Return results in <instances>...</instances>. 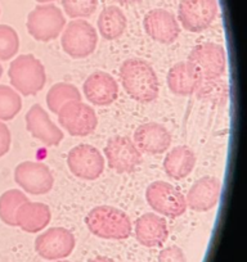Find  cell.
Segmentation results:
<instances>
[{"label":"cell","instance_id":"cell-34","mask_svg":"<svg viewBox=\"0 0 247 262\" xmlns=\"http://www.w3.org/2000/svg\"><path fill=\"white\" fill-rule=\"evenodd\" d=\"M36 2H39V3L48 4V3H52V2H54V0H36Z\"/></svg>","mask_w":247,"mask_h":262},{"label":"cell","instance_id":"cell-3","mask_svg":"<svg viewBox=\"0 0 247 262\" xmlns=\"http://www.w3.org/2000/svg\"><path fill=\"white\" fill-rule=\"evenodd\" d=\"M9 81L17 93L25 97L35 95L44 89L47 82L44 64L32 54H22L11 63Z\"/></svg>","mask_w":247,"mask_h":262},{"label":"cell","instance_id":"cell-33","mask_svg":"<svg viewBox=\"0 0 247 262\" xmlns=\"http://www.w3.org/2000/svg\"><path fill=\"white\" fill-rule=\"evenodd\" d=\"M115 2H117L121 6H132V4L139 3L140 0H115Z\"/></svg>","mask_w":247,"mask_h":262},{"label":"cell","instance_id":"cell-16","mask_svg":"<svg viewBox=\"0 0 247 262\" xmlns=\"http://www.w3.org/2000/svg\"><path fill=\"white\" fill-rule=\"evenodd\" d=\"M221 183L214 176H205L196 181L188 190L186 202L187 207L197 212L210 211L220 200Z\"/></svg>","mask_w":247,"mask_h":262},{"label":"cell","instance_id":"cell-19","mask_svg":"<svg viewBox=\"0 0 247 262\" xmlns=\"http://www.w3.org/2000/svg\"><path fill=\"white\" fill-rule=\"evenodd\" d=\"M169 229L165 217L156 213H145L135 221V239L142 246L153 248L168 241Z\"/></svg>","mask_w":247,"mask_h":262},{"label":"cell","instance_id":"cell-20","mask_svg":"<svg viewBox=\"0 0 247 262\" xmlns=\"http://www.w3.org/2000/svg\"><path fill=\"white\" fill-rule=\"evenodd\" d=\"M52 220V212L47 205L40 202H25L16 213V226L26 233H39L44 230Z\"/></svg>","mask_w":247,"mask_h":262},{"label":"cell","instance_id":"cell-36","mask_svg":"<svg viewBox=\"0 0 247 262\" xmlns=\"http://www.w3.org/2000/svg\"><path fill=\"white\" fill-rule=\"evenodd\" d=\"M53 262H70V261H65V259H58V261H53Z\"/></svg>","mask_w":247,"mask_h":262},{"label":"cell","instance_id":"cell-21","mask_svg":"<svg viewBox=\"0 0 247 262\" xmlns=\"http://www.w3.org/2000/svg\"><path fill=\"white\" fill-rule=\"evenodd\" d=\"M196 161L197 158L191 148L186 145H179V147L173 148L166 155L165 161H163V170L169 178L181 180L192 172L196 166Z\"/></svg>","mask_w":247,"mask_h":262},{"label":"cell","instance_id":"cell-5","mask_svg":"<svg viewBox=\"0 0 247 262\" xmlns=\"http://www.w3.org/2000/svg\"><path fill=\"white\" fill-rule=\"evenodd\" d=\"M66 26V17L54 4H40L27 16V32L37 41L57 39Z\"/></svg>","mask_w":247,"mask_h":262},{"label":"cell","instance_id":"cell-13","mask_svg":"<svg viewBox=\"0 0 247 262\" xmlns=\"http://www.w3.org/2000/svg\"><path fill=\"white\" fill-rule=\"evenodd\" d=\"M67 165L76 178L95 180L105 171V158L98 148L90 144H80L70 150Z\"/></svg>","mask_w":247,"mask_h":262},{"label":"cell","instance_id":"cell-10","mask_svg":"<svg viewBox=\"0 0 247 262\" xmlns=\"http://www.w3.org/2000/svg\"><path fill=\"white\" fill-rule=\"evenodd\" d=\"M76 247V239L72 231L66 228H52L37 235L35 251L42 258L58 261L69 257Z\"/></svg>","mask_w":247,"mask_h":262},{"label":"cell","instance_id":"cell-24","mask_svg":"<svg viewBox=\"0 0 247 262\" xmlns=\"http://www.w3.org/2000/svg\"><path fill=\"white\" fill-rule=\"evenodd\" d=\"M195 94L202 102L213 105H224L229 99V85L221 77L200 80L196 86Z\"/></svg>","mask_w":247,"mask_h":262},{"label":"cell","instance_id":"cell-31","mask_svg":"<svg viewBox=\"0 0 247 262\" xmlns=\"http://www.w3.org/2000/svg\"><path fill=\"white\" fill-rule=\"evenodd\" d=\"M12 144V135L8 126L0 121V158L4 157L11 149Z\"/></svg>","mask_w":247,"mask_h":262},{"label":"cell","instance_id":"cell-26","mask_svg":"<svg viewBox=\"0 0 247 262\" xmlns=\"http://www.w3.org/2000/svg\"><path fill=\"white\" fill-rule=\"evenodd\" d=\"M29 198L18 189H11L0 195V220L8 226H16V213Z\"/></svg>","mask_w":247,"mask_h":262},{"label":"cell","instance_id":"cell-27","mask_svg":"<svg viewBox=\"0 0 247 262\" xmlns=\"http://www.w3.org/2000/svg\"><path fill=\"white\" fill-rule=\"evenodd\" d=\"M22 99L11 86L0 85V121H11L21 112Z\"/></svg>","mask_w":247,"mask_h":262},{"label":"cell","instance_id":"cell-14","mask_svg":"<svg viewBox=\"0 0 247 262\" xmlns=\"http://www.w3.org/2000/svg\"><path fill=\"white\" fill-rule=\"evenodd\" d=\"M143 27L148 36L161 44H173L180 35V26L173 13L162 8L148 12L143 19Z\"/></svg>","mask_w":247,"mask_h":262},{"label":"cell","instance_id":"cell-29","mask_svg":"<svg viewBox=\"0 0 247 262\" xmlns=\"http://www.w3.org/2000/svg\"><path fill=\"white\" fill-rule=\"evenodd\" d=\"M62 8L71 18H88L97 11L98 0H62Z\"/></svg>","mask_w":247,"mask_h":262},{"label":"cell","instance_id":"cell-8","mask_svg":"<svg viewBox=\"0 0 247 262\" xmlns=\"http://www.w3.org/2000/svg\"><path fill=\"white\" fill-rule=\"evenodd\" d=\"M57 115L59 125L72 137H88L94 133L98 126L97 113L81 100L67 103Z\"/></svg>","mask_w":247,"mask_h":262},{"label":"cell","instance_id":"cell-12","mask_svg":"<svg viewBox=\"0 0 247 262\" xmlns=\"http://www.w3.org/2000/svg\"><path fill=\"white\" fill-rule=\"evenodd\" d=\"M105 156L110 168L118 173L133 172L142 163V152L130 138L113 137L105 147Z\"/></svg>","mask_w":247,"mask_h":262},{"label":"cell","instance_id":"cell-4","mask_svg":"<svg viewBox=\"0 0 247 262\" xmlns=\"http://www.w3.org/2000/svg\"><path fill=\"white\" fill-rule=\"evenodd\" d=\"M187 64L198 81L218 79L225 74V49L215 42H203L196 45L188 55Z\"/></svg>","mask_w":247,"mask_h":262},{"label":"cell","instance_id":"cell-32","mask_svg":"<svg viewBox=\"0 0 247 262\" xmlns=\"http://www.w3.org/2000/svg\"><path fill=\"white\" fill-rule=\"evenodd\" d=\"M88 262H115L112 258H110V257H106V256H97L94 257V258L89 259Z\"/></svg>","mask_w":247,"mask_h":262},{"label":"cell","instance_id":"cell-1","mask_svg":"<svg viewBox=\"0 0 247 262\" xmlns=\"http://www.w3.org/2000/svg\"><path fill=\"white\" fill-rule=\"evenodd\" d=\"M120 80L123 89L134 100L151 103L157 99L160 82L152 66L142 58H129L121 64Z\"/></svg>","mask_w":247,"mask_h":262},{"label":"cell","instance_id":"cell-28","mask_svg":"<svg viewBox=\"0 0 247 262\" xmlns=\"http://www.w3.org/2000/svg\"><path fill=\"white\" fill-rule=\"evenodd\" d=\"M19 37L8 25H0V60H9L18 53Z\"/></svg>","mask_w":247,"mask_h":262},{"label":"cell","instance_id":"cell-25","mask_svg":"<svg viewBox=\"0 0 247 262\" xmlns=\"http://www.w3.org/2000/svg\"><path fill=\"white\" fill-rule=\"evenodd\" d=\"M81 93L70 82H58L53 85L47 94L48 108L53 113H58L65 104L70 102H80Z\"/></svg>","mask_w":247,"mask_h":262},{"label":"cell","instance_id":"cell-11","mask_svg":"<svg viewBox=\"0 0 247 262\" xmlns=\"http://www.w3.org/2000/svg\"><path fill=\"white\" fill-rule=\"evenodd\" d=\"M14 181L22 190L32 195L49 193L54 185V176L47 165L25 161L14 170Z\"/></svg>","mask_w":247,"mask_h":262},{"label":"cell","instance_id":"cell-6","mask_svg":"<svg viewBox=\"0 0 247 262\" xmlns=\"http://www.w3.org/2000/svg\"><path fill=\"white\" fill-rule=\"evenodd\" d=\"M98 44L97 30L85 19H74L65 26L60 47L75 59L89 57Z\"/></svg>","mask_w":247,"mask_h":262},{"label":"cell","instance_id":"cell-37","mask_svg":"<svg viewBox=\"0 0 247 262\" xmlns=\"http://www.w3.org/2000/svg\"><path fill=\"white\" fill-rule=\"evenodd\" d=\"M0 13H2V11H0Z\"/></svg>","mask_w":247,"mask_h":262},{"label":"cell","instance_id":"cell-22","mask_svg":"<svg viewBox=\"0 0 247 262\" xmlns=\"http://www.w3.org/2000/svg\"><path fill=\"white\" fill-rule=\"evenodd\" d=\"M128 19L121 8L116 6H108L100 12L98 17V30L106 40H116L127 31Z\"/></svg>","mask_w":247,"mask_h":262},{"label":"cell","instance_id":"cell-18","mask_svg":"<svg viewBox=\"0 0 247 262\" xmlns=\"http://www.w3.org/2000/svg\"><path fill=\"white\" fill-rule=\"evenodd\" d=\"M85 98L94 105L105 107L110 105L117 99L118 85L117 81L110 74L103 71L93 72L89 75L83 86Z\"/></svg>","mask_w":247,"mask_h":262},{"label":"cell","instance_id":"cell-17","mask_svg":"<svg viewBox=\"0 0 247 262\" xmlns=\"http://www.w3.org/2000/svg\"><path fill=\"white\" fill-rule=\"evenodd\" d=\"M134 144L140 152L147 155H162L171 144L168 128L158 122H147L134 131Z\"/></svg>","mask_w":247,"mask_h":262},{"label":"cell","instance_id":"cell-15","mask_svg":"<svg viewBox=\"0 0 247 262\" xmlns=\"http://www.w3.org/2000/svg\"><path fill=\"white\" fill-rule=\"evenodd\" d=\"M25 120L30 134L47 147H57L64 139V133L50 120L48 112L40 104L32 105Z\"/></svg>","mask_w":247,"mask_h":262},{"label":"cell","instance_id":"cell-30","mask_svg":"<svg viewBox=\"0 0 247 262\" xmlns=\"http://www.w3.org/2000/svg\"><path fill=\"white\" fill-rule=\"evenodd\" d=\"M158 262H187V257L181 248L176 246H169L161 249L158 254Z\"/></svg>","mask_w":247,"mask_h":262},{"label":"cell","instance_id":"cell-9","mask_svg":"<svg viewBox=\"0 0 247 262\" xmlns=\"http://www.w3.org/2000/svg\"><path fill=\"white\" fill-rule=\"evenodd\" d=\"M218 11V0H180L178 18L187 31L201 32L215 21Z\"/></svg>","mask_w":247,"mask_h":262},{"label":"cell","instance_id":"cell-7","mask_svg":"<svg viewBox=\"0 0 247 262\" xmlns=\"http://www.w3.org/2000/svg\"><path fill=\"white\" fill-rule=\"evenodd\" d=\"M146 200L155 212L170 219L180 217L187 211V202L183 193L165 181H155L146 190Z\"/></svg>","mask_w":247,"mask_h":262},{"label":"cell","instance_id":"cell-2","mask_svg":"<svg viewBox=\"0 0 247 262\" xmlns=\"http://www.w3.org/2000/svg\"><path fill=\"white\" fill-rule=\"evenodd\" d=\"M93 235L108 241H122L132 235L133 224L128 213L112 206L94 207L85 217Z\"/></svg>","mask_w":247,"mask_h":262},{"label":"cell","instance_id":"cell-35","mask_svg":"<svg viewBox=\"0 0 247 262\" xmlns=\"http://www.w3.org/2000/svg\"><path fill=\"white\" fill-rule=\"evenodd\" d=\"M2 76H3V67L0 64V79H2Z\"/></svg>","mask_w":247,"mask_h":262},{"label":"cell","instance_id":"cell-23","mask_svg":"<svg viewBox=\"0 0 247 262\" xmlns=\"http://www.w3.org/2000/svg\"><path fill=\"white\" fill-rule=\"evenodd\" d=\"M197 84V77L192 74L187 62L176 63L169 70L168 86L173 94L181 97L195 94Z\"/></svg>","mask_w":247,"mask_h":262}]
</instances>
